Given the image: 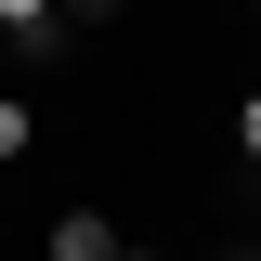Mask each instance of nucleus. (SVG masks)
<instances>
[{
    "mask_svg": "<svg viewBox=\"0 0 261 261\" xmlns=\"http://www.w3.org/2000/svg\"><path fill=\"white\" fill-rule=\"evenodd\" d=\"M118 248H130V235H118V209H92V196L39 222V261H118Z\"/></svg>",
    "mask_w": 261,
    "mask_h": 261,
    "instance_id": "obj_1",
    "label": "nucleus"
},
{
    "mask_svg": "<svg viewBox=\"0 0 261 261\" xmlns=\"http://www.w3.org/2000/svg\"><path fill=\"white\" fill-rule=\"evenodd\" d=\"M27 144H39V118H27V92H0V170L27 157Z\"/></svg>",
    "mask_w": 261,
    "mask_h": 261,
    "instance_id": "obj_2",
    "label": "nucleus"
},
{
    "mask_svg": "<svg viewBox=\"0 0 261 261\" xmlns=\"http://www.w3.org/2000/svg\"><path fill=\"white\" fill-rule=\"evenodd\" d=\"M53 13H65L79 39H105V27H130V0H53Z\"/></svg>",
    "mask_w": 261,
    "mask_h": 261,
    "instance_id": "obj_3",
    "label": "nucleus"
},
{
    "mask_svg": "<svg viewBox=\"0 0 261 261\" xmlns=\"http://www.w3.org/2000/svg\"><path fill=\"white\" fill-rule=\"evenodd\" d=\"M235 157L261 170V92H235Z\"/></svg>",
    "mask_w": 261,
    "mask_h": 261,
    "instance_id": "obj_4",
    "label": "nucleus"
},
{
    "mask_svg": "<svg viewBox=\"0 0 261 261\" xmlns=\"http://www.w3.org/2000/svg\"><path fill=\"white\" fill-rule=\"evenodd\" d=\"M27 27H53V0H0V39H27Z\"/></svg>",
    "mask_w": 261,
    "mask_h": 261,
    "instance_id": "obj_5",
    "label": "nucleus"
},
{
    "mask_svg": "<svg viewBox=\"0 0 261 261\" xmlns=\"http://www.w3.org/2000/svg\"><path fill=\"white\" fill-rule=\"evenodd\" d=\"M118 261H157V248H118Z\"/></svg>",
    "mask_w": 261,
    "mask_h": 261,
    "instance_id": "obj_6",
    "label": "nucleus"
},
{
    "mask_svg": "<svg viewBox=\"0 0 261 261\" xmlns=\"http://www.w3.org/2000/svg\"><path fill=\"white\" fill-rule=\"evenodd\" d=\"M248 13H261V0H248Z\"/></svg>",
    "mask_w": 261,
    "mask_h": 261,
    "instance_id": "obj_7",
    "label": "nucleus"
}]
</instances>
